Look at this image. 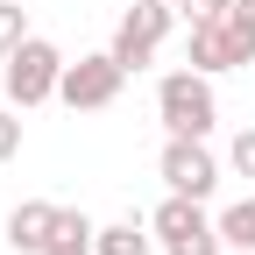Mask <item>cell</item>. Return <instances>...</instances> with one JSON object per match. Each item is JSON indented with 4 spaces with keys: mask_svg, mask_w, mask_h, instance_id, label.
Listing matches in <instances>:
<instances>
[{
    "mask_svg": "<svg viewBox=\"0 0 255 255\" xmlns=\"http://www.w3.org/2000/svg\"><path fill=\"white\" fill-rule=\"evenodd\" d=\"M156 121H163L170 128V135H213V128H220V100H213V78L206 71H191V64H184V71H170L163 85H156Z\"/></svg>",
    "mask_w": 255,
    "mask_h": 255,
    "instance_id": "3",
    "label": "cell"
},
{
    "mask_svg": "<svg viewBox=\"0 0 255 255\" xmlns=\"http://www.w3.org/2000/svg\"><path fill=\"white\" fill-rule=\"evenodd\" d=\"M248 50H241V36L227 28V14H206V21H191V71H206V78H220V71H248Z\"/></svg>",
    "mask_w": 255,
    "mask_h": 255,
    "instance_id": "7",
    "label": "cell"
},
{
    "mask_svg": "<svg viewBox=\"0 0 255 255\" xmlns=\"http://www.w3.org/2000/svg\"><path fill=\"white\" fill-rule=\"evenodd\" d=\"M227 170H234V177H248V184H255V128H241V135H234V142H227Z\"/></svg>",
    "mask_w": 255,
    "mask_h": 255,
    "instance_id": "13",
    "label": "cell"
},
{
    "mask_svg": "<svg viewBox=\"0 0 255 255\" xmlns=\"http://www.w3.org/2000/svg\"><path fill=\"white\" fill-rule=\"evenodd\" d=\"M21 156V107H0V163Z\"/></svg>",
    "mask_w": 255,
    "mask_h": 255,
    "instance_id": "15",
    "label": "cell"
},
{
    "mask_svg": "<svg viewBox=\"0 0 255 255\" xmlns=\"http://www.w3.org/2000/svg\"><path fill=\"white\" fill-rule=\"evenodd\" d=\"M220 241L241 248V255H255V191L234 199V206H220Z\"/></svg>",
    "mask_w": 255,
    "mask_h": 255,
    "instance_id": "11",
    "label": "cell"
},
{
    "mask_svg": "<svg viewBox=\"0 0 255 255\" xmlns=\"http://www.w3.org/2000/svg\"><path fill=\"white\" fill-rule=\"evenodd\" d=\"M100 255H156V227L149 220H114V227H100Z\"/></svg>",
    "mask_w": 255,
    "mask_h": 255,
    "instance_id": "10",
    "label": "cell"
},
{
    "mask_svg": "<svg viewBox=\"0 0 255 255\" xmlns=\"http://www.w3.org/2000/svg\"><path fill=\"white\" fill-rule=\"evenodd\" d=\"M57 213H64V206H50V199H21V206L7 213V248H14V255H43L50 234H57Z\"/></svg>",
    "mask_w": 255,
    "mask_h": 255,
    "instance_id": "8",
    "label": "cell"
},
{
    "mask_svg": "<svg viewBox=\"0 0 255 255\" xmlns=\"http://www.w3.org/2000/svg\"><path fill=\"white\" fill-rule=\"evenodd\" d=\"M43 255H100V227H92L78 206H64V213H57V234H50Z\"/></svg>",
    "mask_w": 255,
    "mask_h": 255,
    "instance_id": "9",
    "label": "cell"
},
{
    "mask_svg": "<svg viewBox=\"0 0 255 255\" xmlns=\"http://www.w3.org/2000/svg\"><path fill=\"white\" fill-rule=\"evenodd\" d=\"M170 28H177V0H135V7L114 21V43H107V50L128 64V78H135V71L156 64V50H163Z\"/></svg>",
    "mask_w": 255,
    "mask_h": 255,
    "instance_id": "4",
    "label": "cell"
},
{
    "mask_svg": "<svg viewBox=\"0 0 255 255\" xmlns=\"http://www.w3.org/2000/svg\"><path fill=\"white\" fill-rule=\"evenodd\" d=\"M64 64H71V57H64L50 36H28L7 64H0V92H7V107H43V100H57V85H64Z\"/></svg>",
    "mask_w": 255,
    "mask_h": 255,
    "instance_id": "1",
    "label": "cell"
},
{
    "mask_svg": "<svg viewBox=\"0 0 255 255\" xmlns=\"http://www.w3.org/2000/svg\"><path fill=\"white\" fill-rule=\"evenodd\" d=\"M227 28L241 36V50L255 57V0H227Z\"/></svg>",
    "mask_w": 255,
    "mask_h": 255,
    "instance_id": "14",
    "label": "cell"
},
{
    "mask_svg": "<svg viewBox=\"0 0 255 255\" xmlns=\"http://www.w3.org/2000/svg\"><path fill=\"white\" fill-rule=\"evenodd\" d=\"M177 14H191V21H206V14H227V0H177Z\"/></svg>",
    "mask_w": 255,
    "mask_h": 255,
    "instance_id": "16",
    "label": "cell"
},
{
    "mask_svg": "<svg viewBox=\"0 0 255 255\" xmlns=\"http://www.w3.org/2000/svg\"><path fill=\"white\" fill-rule=\"evenodd\" d=\"M156 248L163 255H220V213H206V199H184V191H163V206L149 213Z\"/></svg>",
    "mask_w": 255,
    "mask_h": 255,
    "instance_id": "2",
    "label": "cell"
},
{
    "mask_svg": "<svg viewBox=\"0 0 255 255\" xmlns=\"http://www.w3.org/2000/svg\"><path fill=\"white\" fill-rule=\"evenodd\" d=\"M156 177H163L170 191H184V199H213L220 191V156L199 135H170L163 156H156Z\"/></svg>",
    "mask_w": 255,
    "mask_h": 255,
    "instance_id": "6",
    "label": "cell"
},
{
    "mask_svg": "<svg viewBox=\"0 0 255 255\" xmlns=\"http://www.w3.org/2000/svg\"><path fill=\"white\" fill-rule=\"evenodd\" d=\"M21 43H28V7L21 0H0V64H7Z\"/></svg>",
    "mask_w": 255,
    "mask_h": 255,
    "instance_id": "12",
    "label": "cell"
},
{
    "mask_svg": "<svg viewBox=\"0 0 255 255\" xmlns=\"http://www.w3.org/2000/svg\"><path fill=\"white\" fill-rule=\"evenodd\" d=\"M121 85H128V64H121L114 50H92V57H78V64H64L57 100L71 107V114H100V107L121 100Z\"/></svg>",
    "mask_w": 255,
    "mask_h": 255,
    "instance_id": "5",
    "label": "cell"
}]
</instances>
